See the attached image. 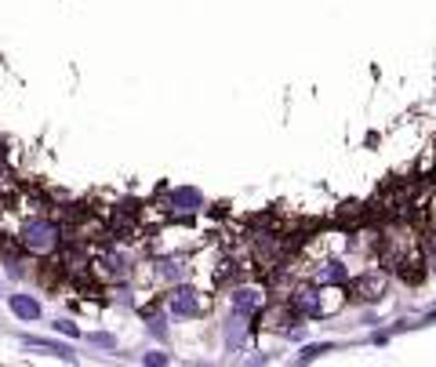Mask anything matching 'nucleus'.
Instances as JSON below:
<instances>
[{
    "mask_svg": "<svg viewBox=\"0 0 436 367\" xmlns=\"http://www.w3.org/2000/svg\"><path fill=\"white\" fill-rule=\"evenodd\" d=\"M22 247L33 251V255H48V251H55V247H59V225L44 222V218L30 222L22 229Z\"/></svg>",
    "mask_w": 436,
    "mask_h": 367,
    "instance_id": "f257e3e1",
    "label": "nucleus"
},
{
    "mask_svg": "<svg viewBox=\"0 0 436 367\" xmlns=\"http://www.w3.org/2000/svg\"><path fill=\"white\" fill-rule=\"evenodd\" d=\"M287 305H291L298 317H305V320H316V317L328 313V305H323V299H320L316 288H298V291H294L291 299H287Z\"/></svg>",
    "mask_w": 436,
    "mask_h": 367,
    "instance_id": "f03ea898",
    "label": "nucleus"
},
{
    "mask_svg": "<svg viewBox=\"0 0 436 367\" xmlns=\"http://www.w3.org/2000/svg\"><path fill=\"white\" fill-rule=\"evenodd\" d=\"M167 309H171L175 317L189 320V317H200L204 313V302H200V294H196L193 288H175L171 299H167Z\"/></svg>",
    "mask_w": 436,
    "mask_h": 367,
    "instance_id": "7ed1b4c3",
    "label": "nucleus"
},
{
    "mask_svg": "<svg viewBox=\"0 0 436 367\" xmlns=\"http://www.w3.org/2000/svg\"><path fill=\"white\" fill-rule=\"evenodd\" d=\"M167 207H171L175 215H193V211L204 207V193L193 189V186H178V189H171V196H167Z\"/></svg>",
    "mask_w": 436,
    "mask_h": 367,
    "instance_id": "20e7f679",
    "label": "nucleus"
},
{
    "mask_svg": "<svg viewBox=\"0 0 436 367\" xmlns=\"http://www.w3.org/2000/svg\"><path fill=\"white\" fill-rule=\"evenodd\" d=\"M229 302H233V313H240V317H255L258 309L265 305V294L258 288H236L229 294Z\"/></svg>",
    "mask_w": 436,
    "mask_h": 367,
    "instance_id": "39448f33",
    "label": "nucleus"
},
{
    "mask_svg": "<svg viewBox=\"0 0 436 367\" xmlns=\"http://www.w3.org/2000/svg\"><path fill=\"white\" fill-rule=\"evenodd\" d=\"M382 291H386V276L378 273V270H371V273H363V276L353 280V294H357L360 302H375V299H382Z\"/></svg>",
    "mask_w": 436,
    "mask_h": 367,
    "instance_id": "423d86ee",
    "label": "nucleus"
},
{
    "mask_svg": "<svg viewBox=\"0 0 436 367\" xmlns=\"http://www.w3.org/2000/svg\"><path fill=\"white\" fill-rule=\"evenodd\" d=\"M8 305H11V313H15L19 320H26V323H33V320L44 317V309H40V302L33 299V294H11Z\"/></svg>",
    "mask_w": 436,
    "mask_h": 367,
    "instance_id": "0eeeda50",
    "label": "nucleus"
},
{
    "mask_svg": "<svg viewBox=\"0 0 436 367\" xmlns=\"http://www.w3.org/2000/svg\"><path fill=\"white\" fill-rule=\"evenodd\" d=\"M349 280V265L342 262H328L323 270H316V284H345Z\"/></svg>",
    "mask_w": 436,
    "mask_h": 367,
    "instance_id": "6e6552de",
    "label": "nucleus"
},
{
    "mask_svg": "<svg viewBox=\"0 0 436 367\" xmlns=\"http://www.w3.org/2000/svg\"><path fill=\"white\" fill-rule=\"evenodd\" d=\"M157 276L160 280H182L186 276V262L182 258H164V262H157Z\"/></svg>",
    "mask_w": 436,
    "mask_h": 367,
    "instance_id": "1a4fd4ad",
    "label": "nucleus"
},
{
    "mask_svg": "<svg viewBox=\"0 0 436 367\" xmlns=\"http://www.w3.org/2000/svg\"><path fill=\"white\" fill-rule=\"evenodd\" d=\"M226 346L233 352H240V346H244V317L240 313H236V320H229V328H226Z\"/></svg>",
    "mask_w": 436,
    "mask_h": 367,
    "instance_id": "9d476101",
    "label": "nucleus"
},
{
    "mask_svg": "<svg viewBox=\"0 0 436 367\" xmlns=\"http://www.w3.org/2000/svg\"><path fill=\"white\" fill-rule=\"evenodd\" d=\"M33 349H48V352H55V357H62V360H77L73 357V349L69 346H59V342H44V338H26Z\"/></svg>",
    "mask_w": 436,
    "mask_h": 367,
    "instance_id": "9b49d317",
    "label": "nucleus"
},
{
    "mask_svg": "<svg viewBox=\"0 0 436 367\" xmlns=\"http://www.w3.org/2000/svg\"><path fill=\"white\" fill-rule=\"evenodd\" d=\"M323 352H331V342H320V346H305V352H302V364H309V360H316V357H323Z\"/></svg>",
    "mask_w": 436,
    "mask_h": 367,
    "instance_id": "f8f14e48",
    "label": "nucleus"
},
{
    "mask_svg": "<svg viewBox=\"0 0 436 367\" xmlns=\"http://www.w3.org/2000/svg\"><path fill=\"white\" fill-rule=\"evenodd\" d=\"M55 331H59V335H69V338L80 335V328H77L73 320H55Z\"/></svg>",
    "mask_w": 436,
    "mask_h": 367,
    "instance_id": "ddd939ff",
    "label": "nucleus"
},
{
    "mask_svg": "<svg viewBox=\"0 0 436 367\" xmlns=\"http://www.w3.org/2000/svg\"><path fill=\"white\" fill-rule=\"evenodd\" d=\"M88 342H91V346H102V349H113L117 338H113V335H88Z\"/></svg>",
    "mask_w": 436,
    "mask_h": 367,
    "instance_id": "4468645a",
    "label": "nucleus"
},
{
    "mask_svg": "<svg viewBox=\"0 0 436 367\" xmlns=\"http://www.w3.org/2000/svg\"><path fill=\"white\" fill-rule=\"evenodd\" d=\"M142 364H171V357H167V352H146Z\"/></svg>",
    "mask_w": 436,
    "mask_h": 367,
    "instance_id": "2eb2a0df",
    "label": "nucleus"
},
{
    "mask_svg": "<svg viewBox=\"0 0 436 367\" xmlns=\"http://www.w3.org/2000/svg\"><path fill=\"white\" fill-rule=\"evenodd\" d=\"M149 331L157 335V338H167V328H164V320H160V317H153V320H149Z\"/></svg>",
    "mask_w": 436,
    "mask_h": 367,
    "instance_id": "dca6fc26",
    "label": "nucleus"
}]
</instances>
